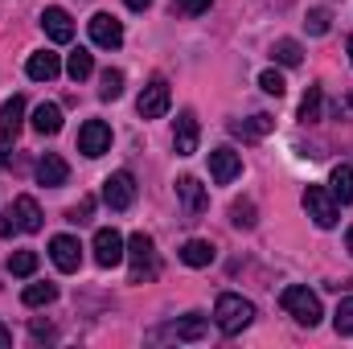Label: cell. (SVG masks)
Wrapping results in <instances>:
<instances>
[{
  "label": "cell",
  "mask_w": 353,
  "mask_h": 349,
  "mask_svg": "<svg viewBox=\"0 0 353 349\" xmlns=\"http://www.w3.org/2000/svg\"><path fill=\"white\" fill-rule=\"evenodd\" d=\"M251 321H255V304H251V300H243V296H234V292L218 296V304H214V325H218L226 337L243 333Z\"/></svg>",
  "instance_id": "cell-1"
},
{
  "label": "cell",
  "mask_w": 353,
  "mask_h": 349,
  "mask_svg": "<svg viewBox=\"0 0 353 349\" xmlns=\"http://www.w3.org/2000/svg\"><path fill=\"white\" fill-rule=\"evenodd\" d=\"M279 304H283V312H288V317H296L304 329L321 325V300H316V292H308L304 283L283 288V292H279Z\"/></svg>",
  "instance_id": "cell-2"
},
{
  "label": "cell",
  "mask_w": 353,
  "mask_h": 349,
  "mask_svg": "<svg viewBox=\"0 0 353 349\" xmlns=\"http://www.w3.org/2000/svg\"><path fill=\"white\" fill-rule=\"evenodd\" d=\"M128 263H132V283H148V279H157V247H152V239L140 230V235H132L128 239Z\"/></svg>",
  "instance_id": "cell-3"
},
{
  "label": "cell",
  "mask_w": 353,
  "mask_h": 349,
  "mask_svg": "<svg viewBox=\"0 0 353 349\" xmlns=\"http://www.w3.org/2000/svg\"><path fill=\"white\" fill-rule=\"evenodd\" d=\"M304 214H308L321 230H333V226H337V218H341L337 197H333L325 185H308V189H304Z\"/></svg>",
  "instance_id": "cell-4"
},
{
  "label": "cell",
  "mask_w": 353,
  "mask_h": 349,
  "mask_svg": "<svg viewBox=\"0 0 353 349\" xmlns=\"http://www.w3.org/2000/svg\"><path fill=\"white\" fill-rule=\"evenodd\" d=\"M169 103H173V90L165 79H152L148 87L140 90V99H136V111L144 115V119H161L165 111H169Z\"/></svg>",
  "instance_id": "cell-5"
},
{
  "label": "cell",
  "mask_w": 353,
  "mask_h": 349,
  "mask_svg": "<svg viewBox=\"0 0 353 349\" xmlns=\"http://www.w3.org/2000/svg\"><path fill=\"white\" fill-rule=\"evenodd\" d=\"M123 255H128V243L115 226L94 230V263L99 267H115V263H123Z\"/></svg>",
  "instance_id": "cell-6"
},
{
  "label": "cell",
  "mask_w": 353,
  "mask_h": 349,
  "mask_svg": "<svg viewBox=\"0 0 353 349\" xmlns=\"http://www.w3.org/2000/svg\"><path fill=\"white\" fill-rule=\"evenodd\" d=\"M103 201H107L111 210H128V206L136 201V177L128 173V169L111 173L103 181Z\"/></svg>",
  "instance_id": "cell-7"
},
{
  "label": "cell",
  "mask_w": 353,
  "mask_h": 349,
  "mask_svg": "<svg viewBox=\"0 0 353 349\" xmlns=\"http://www.w3.org/2000/svg\"><path fill=\"white\" fill-rule=\"evenodd\" d=\"M87 29H90V41L103 46V50H119V46H123V25H119L111 12H94L87 21Z\"/></svg>",
  "instance_id": "cell-8"
},
{
  "label": "cell",
  "mask_w": 353,
  "mask_h": 349,
  "mask_svg": "<svg viewBox=\"0 0 353 349\" xmlns=\"http://www.w3.org/2000/svg\"><path fill=\"white\" fill-rule=\"evenodd\" d=\"M107 148H111V128H107L103 119H87V123L79 128V152L94 161V157H103Z\"/></svg>",
  "instance_id": "cell-9"
},
{
  "label": "cell",
  "mask_w": 353,
  "mask_h": 349,
  "mask_svg": "<svg viewBox=\"0 0 353 349\" xmlns=\"http://www.w3.org/2000/svg\"><path fill=\"white\" fill-rule=\"evenodd\" d=\"M176 197H181V206H185V218H201V214L210 210V193L201 189L197 177H176Z\"/></svg>",
  "instance_id": "cell-10"
},
{
  "label": "cell",
  "mask_w": 353,
  "mask_h": 349,
  "mask_svg": "<svg viewBox=\"0 0 353 349\" xmlns=\"http://www.w3.org/2000/svg\"><path fill=\"white\" fill-rule=\"evenodd\" d=\"M50 259L58 271H79L83 267V247H79V239L74 235H58V239H50Z\"/></svg>",
  "instance_id": "cell-11"
},
{
  "label": "cell",
  "mask_w": 353,
  "mask_h": 349,
  "mask_svg": "<svg viewBox=\"0 0 353 349\" xmlns=\"http://www.w3.org/2000/svg\"><path fill=\"white\" fill-rule=\"evenodd\" d=\"M197 136H201V128H197V115L193 111H181L173 123V148L176 157H193L197 152Z\"/></svg>",
  "instance_id": "cell-12"
},
{
  "label": "cell",
  "mask_w": 353,
  "mask_h": 349,
  "mask_svg": "<svg viewBox=\"0 0 353 349\" xmlns=\"http://www.w3.org/2000/svg\"><path fill=\"white\" fill-rule=\"evenodd\" d=\"M41 29H46V37L58 41V46H66V41L74 37V21H70V12L58 8V4H50V8L41 12Z\"/></svg>",
  "instance_id": "cell-13"
},
{
  "label": "cell",
  "mask_w": 353,
  "mask_h": 349,
  "mask_svg": "<svg viewBox=\"0 0 353 349\" xmlns=\"http://www.w3.org/2000/svg\"><path fill=\"white\" fill-rule=\"evenodd\" d=\"M8 214H12V222H17L21 235H37V230H41V206H37L29 193H21V197L8 206Z\"/></svg>",
  "instance_id": "cell-14"
},
{
  "label": "cell",
  "mask_w": 353,
  "mask_h": 349,
  "mask_svg": "<svg viewBox=\"0 0 353 349\" xmlns=\"http://www.w3.org/2000/svg\"><path fill=\"white\" fill-rule=\"evenodd\" d=\"M239 173H243V157H239L234 148H214V152H210V177H214L218 185H230Z\"/></svg>",
  "instance_id": "cell-15"
},
{
  "label": "cell",
  "mask_w": 353,
  "mask_h": 349,
  "mask_svg": "<svg viewBox=\"0 0 353 349\" xmlns=\"http://www.w3.org/2000/svg\"><path fill=\"white\" fill-rule=\"evenodd\" d=\"M25 74H29L33 83H54V79L62 74V62H58V54H50V50H37V54H29V62H25Z\"/></svg>",
  "instance_id": "cell-16"
},
{
  "label": "cell",
  "mask_w": 353,
  "mask_h": 349,
  "mask_svg": "<svg viewBox=\"0 0 353 349\" xmlns=\"http://www.w3.org/2000/svg\"><path fill=\"white\" fill-rule=\"evenodd\" d=\"M66 177H70V165H66L58 152H46V157L37 161V185L58 189V185H66Z\"/></svg>",
  "instance_id": "cell-17"
},
{
  "label": "cell",
  "mask_w": 353,
  "mask_h": 349,
  "mask_svg": "<svg viewBox=\"0 0 353 349\" xmlns=\"http://www.w3.org/2000/svg\"><path fill=\"white\" fill-rule=\"evenodd\" d=\"M205 329H210V325H205L201 312H185L181 321H173V325L165 329V337H173V341H201Z\"/></svg>",
  "instance_id": "cell-18"
},
{
  "label": "cell",
  "mask_w": 353,
  "mask_h": 349,
  "mask_svg": "<svg viewBox=\"0 0 353 349\" xmlns=\"http://www.w3.org/2000/svg\"><path fill=\"white\" fill-rule=\"evenodd\" d=\"M21 119H25V99H21V94H12V99L0 107V140H4V144H12V140H17Z\"/></svg>",
  "instance_id": "cell-19"
},
{
  "label": "cell",
  "mask_w": 353,
  "mask_h": 349,
  "mask_svg": "<svg viewBox=\"0 0 353 349\" xmlns=\"http://www.w3.org/2000/svg\"><path fill=\"white\" fill-rule=\"evenodd\" d=\"M33 132L37 136H58L62 132V107L58 103H41L33 111Z\"/></svg>",
  "instance_id": "cell-20"
},
{
  "label": "cell",
  "mask_w": 353,
  "mask_h": 349,
  "mask_svg": "<svg viewBox=\"0 0 353 349\" xmlns=\"http://www.w3.org/2000/svg\"><path fill=\"white\" fill-rule=\"evenodd\" d=\"M271 128H275V119H271L267 111L251 115V119H243V123H230V132H234V136H243V140H263Z\"/></svg>",
  "instance_id": "cell-21"
},
{
  "label": "cell",
  "mask_w": 353,
  "mask_h": 349,
  "mask_svg": "<svg viewBox=\"0 0 353 349\" xmlns=\"http://www.w3.org/2000/svg\"><path fill=\"white\" fill-rule=\"evenodd\" d=\"M176 255H181L185 267H210V263H214V247H210L205 239H189Z\"/></svg>",
  "instance_id": "cell-22"
},
{
  "label": "cell",
  "mask_w": 353,
  "mask_h": 349,
  "mask_svg": "<svg viewBox=\"0 0 353 349\" xmlns=\"http://www.w3.org/2000/svg\"><path fill=\"white\" fill-rule=\"evenodd\" d=\"M329 193L341 201V206H350L353 201V165H337L333 177H329Z\"/></svg>",
  "instance_id": "cell-23"
},
{
  "label": "cell",
  "mask_w": 353,
  "mask_h": 349,
  "mask_svg": "<svg viewBox=\"0 0 353 349\" xmlns=\"http://www.w3.org/2000/svg\"><path fill=\"white\" fill-rule=\"evenodd\" d=\"M271 58H275L279 66H288V70H292V66H300V62H304V50H300V41H292V37H279V41L271 46Z\"/></svg>",
  "instance_id": "cell-24"
},
{
  "label": "cell",
  "mask_w": 353,
  "mask_h": 349,
  "mask_svg": "<svg viewBox=\"0 0 353 349\" xmlns=\"http://www.w3.org/2000/svg\"><path fill=\"white\" fill-rule=\"evenodd\" d=\"M21 300H25V308H41V304H54L58 300V288L54 283H29L21 292Z\"/></svg>",
  "instance_id": "cell-25"
},
{
  "label": "cell",
  "mask_w": 353,
  "mask_h": 349,
  "mask_svg": "<svg viewBox=\"0 0 353 349\" xmlns=\"http://www.w3.org/2000/svg\"><path fill=\"white\" fill-rule=\"evenodd\" d=\"M119 94H123V74L119 70H103L99 74V99L103 103H115Z\"/></svg>",
  "instance_id": "cell-26"
},
{
  "label": "cell",
  "mask_w": 353,
  "mask_h": 349,
  "mask_svg": "<svg viewBox=\"0 0 353 349\" xmlns=\"http://www.w3.org/2000/svg\"><path fill=\"white\" fill-rule=\"evenodd\" d=\"M8 271H12L17 279H29V275L37 271V251H12V255H8Z\"/></svg>",
  "instance_id": "cell-27"
},
{
  "label": "cell",
  "mask_w": 353,
  "mask_h": 349,
  "mask_svg": "<svg viewBox=\"0 0 353 349\" xmlns=\"http://www.w3.org/2000/svg\"><path fill=\"white\" fill-rule=\"evenodd\" d=\"M90 70H94V58H90L87 50H74L70 62H66V74H70L74 83H83V79H90Z\"/></svg>",
  "instance_id": "cell-28"
},
{
  "label": "cell",
  "mask_w": 353,
  "mask_h": 349,
  "mask_svg": "<svg viewBox=\"0 0 353 349\" xmlns=\"http://www.w3.org/2000/svg\"><path fill=\"white\" fill-rule=\"evenodd\" d=\"M333 329H337L341 337H353V296H345V300L337 304V312H333Z\"/></svg>",
  "instance_id": "cell-29"
},
{
  "label": "cell",
  "mask_w": 353,
  "mask_h": 349,
  "mask_svg": "<svg viewBox=\"0 0 353 349\" xmlns=\"http://www.w3.org/2000/svg\"><path fill=\"white\" fill-rule=\"evenodd\" d=\"M230 222L239 226V230H251L259 218H255V201H234L230 206Z\"/></svg>",
  "instance_id": "cell-30"
},
{
  "label": "cell",
  "mask_w": 353,
  "mask_h": 349,
  "mask_svg": "<svg viewBox=\"0 0 353 349\" xmlns=\"http://www.w3.org/2000/svg\"><path fill=\"white\" fill-rule=\"evenodd\" d=\"M304 25H308L312 37H325L329 25H333V12H329V8H308V21H304Z\"/></svg>",
  "instance_id": "cell-31"
},
{
  "label": "cell",
  "mask_w": 353,
  "mask_h": 349,
  "mask_svg": "<svg viewBox=\"0 0 353 349\" xmlns=\"http://www.w3.org/2000/svg\"><path fill=\"white\" fill-rule=\"evenodd\" d=\"M300 119H304V123L321 119V87H308V94L300 99Z\"/></svg>",
  "instance_id": "cell-32"
},
{
  "label": "cell",
  "mask_w": 353,
  "mask_h": 349,
  "mask_svg": "<svg viewBox=\"0 0 353 349\" xmlns=\"http://www.w3.org/2000/svg\"><path fill=\"white\" fill-rule=\"evenodd\" d=\"M259 87H263L267 94H275V99H279V94L288 90V83H283V74H279V70H263V74H259Z\"/></svg>",
  "instance_id": "cell-33"
},
{
  "label": "cell",
  "mask_w": 353,
  "mask_h": 349,
  "mask_svg": "<svg viewBox=\"0 0 353 349\" xmlns=\"http://www.w3.org/2000/svg\"><path fill=\"white\" fill-rule=\"evenodd\" d=\"M90 214H94V197H83V201L66 214V222H90Z\"/></svg>",
  "instance_id": "cell-34"
},
{
  "label": "cell",
  "mask_w": 353,
  "mask_h": 349,
  "mask_svg": "<svg viewBox=\"0 0 353 349\" xmlns=\"http://www.w3.org/2000/svg\"><path fill=\"white\" fill-rule=\"evenodd\" d=\"M210 4H214V0H176V8H181V12H189V17H201Z\"/></svg>",
  "instance_id": "cell-35"
},
{
  "label": "cell",
  "mask_w": 353,
  "mask_h": 349,
  "mask_svg": "<svg viewBox=\"0 0 353 349\" xmlns=\"http://www.w3.org/2000/svg\"><path fill=\"white\" fill-rule=\"evenodd\" d=\"M12 235H21V230H17L12 214H4V218H0V239H12Z\"/></svg>",
  "instance_id": "cell-36"
},
{
  "label": "cell",
  "mask_w": 353,
  "mask_h": 349,
  "mask_svg": "<svg viewBox=\"0 0 353 349\" xmlns=\"http://www.w3.org/2000/svg\"><path fill=\"white\" fill-rule=\"evenodd\" d=\"M33 337H37V341H54V329L41 325V321H33Z\"/></svg>",
  "instance_id": "cell-37"
},
{
  "label": "cell",
  "mask_w": 353,
  "mask_h": 349,
  "mask_svg": "<svg viewBox=\"0 0 353 349\" xmlns=\"http://www.w3.org/2000/svg\"><path fill=\"white\" fill-rule=\"evenodd\" d=\"M8 346H12V333H8V325L0 321V349H8Z\"/></svg>",
  "instance_id": "cell-38"
},
{
  "label": "cell",
  "mask_w": 353,
  "mask_h": 349,
  "mask_svg": "<svg viewBox=\"0 0 353 349\" xmlns=\"http://www.w3.org/2000/svg\"><path fill=\"white\" fill-rule=\"evenodd\" d=\"M123 4H128V8H136V12H144V8H148L152 0H123Z\"/></svg>",
  "instance_id": "cell-39"
},
{
  "label": "cell",
  "mask_w": 353,
  "mask_h": 349,
  "mask_svg": "<svg viewBox=\"0 0 353 349\" xmlns=\"http://www.w3.org/2000/svg\"><path fill=\"white\" fill-rule=\"evenodd\" d=\"M4 148H8V144H4V140H0V169H4V165H8V152H4Z\"/></svg>",
  "instance_id": "cell-40"
},
{
  "label": "cell",
  "mask_w": 353,
  "mask_h": 349,
  "mask_svg": "<svg viewBox=\"0 0 353 349\" xmlns=\"http://www.w3.org/2000/svg\"><path fill=\"white\" fill-rule=\"evenodd\" d=\"M345 247H350V255H353V226H350V235H345Z\"/></svg>",
  "instance_id": "cell-41"
},
{
  "label": "cell",
  "mask_w": 353,
  "mask_h": 349,
  "mask_svg": "<svg viewBox=\"0 0 353 349\" xmlns=\"http://www.w3.org/2000/svg\"><path fill=\"white\" fill-rule=\"evenodd\" d=\"M345 46H350V62H353V37H350V41H345Z\"/></svg>",
  "instance_id": "cell-42"
},
{
  "label": "cell",
  "mask_w": 353,
  "mask_h": 349,
  "mask_svg": "<svg viewBox=\"0 0 353 349\" xmlns=\"http://www.w3.org/2000/svg\"><path fill=\"white\" fill-rule=\"evenodd\" d=\"M350 107H353V94H350Z\"/></svg>",
  "instance_id": "cell-43"
}]
</instances>
